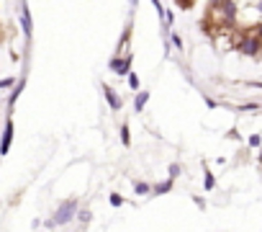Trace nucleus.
<instances>
[{
	"instance_id": "20e7f679",
	"label": "nucleus",
	"mask_w": 262,
	"mask_h": 232,
	"mask_svg": "<svg viewBox=\"0 0 262 232\" xmlns=\"http://www.w3.org/2000/svg\"><path fill=\"white\" fill-rule=\"evenodd\" d=\"M18 24H21V31H24L26 44H31V39H34V18H31L29 3H18Z\"/></svg>"
},
{
	"instance_id": "412c9836",
	"label": "nucleus",
	"mask_w": 262,
	"mask_h": 232,
	"mask_svg": "<svg viewBox=\"0 0 262 232\" xmlns=\"http://www.w3.org/2000/svg\"><path fill=\"white\" fill-rule=\"evenodd\" d=\"M239 108H242V111H247V113H249V111H259V103H254V101H249V103H242V106H239Z\"/></svg>"
},
{
	"instance_id": "393cba45",
	"label": "nucleus",
	"mask_w": 262,
	"mask_h": 232,
	"mask_svg": "<svg viewBox=\"0 0 262 232\" xmlns=\"http://www.w3.org/2000/svg\"><path fill=\"white\" fill-rule=\"evenodd\" d=\"M257 163L262 165V147H259V152H257Z\"/></svg>"
},
{
	"instance_id": "4468645a",
	"label": "nucleus",
	"mask_w": 262,
	"mask_h": 232,
	"mask_svg": "<svg viewBox=\"0 0 262 232\" xmlns=\"http://www.w3.org/2000/svg\"><path fill=\"white\" fill-rule=\"evenodd\" d=\"M167 42H170V44H172L178 52H183V49H185V44H183V36H180V34H175L172 29H170V36H167Z\"/></svg>"
},
{
	"instance_id": "6e6552de",
	"label": "nucleus",
	"mask_w": 262,
	"mask_h": 232,
	"mask_svg": "<svg viewBox=\"0 0 262 232\" xmlns=\"http://www.w3.org/2000/svg\"><path fill=\"white\" fill-rule=\"evenodd\" d=\"M24 88H26V75H18V83H16V88L8 93V111H13V106L18 103V98H21Z\"/></svg>"
},
{
	"instance_id": "f03ea898",
	"label": "nucleus",
	"mask_w": 262,
	"mask_h": 232,
	"mask_svg": "<svg viewBox=\"0 0 262 232\" xmlns=\"http://www.w3.org/2000/svg\"><path fill=\"white\" fill-rule=\"evenodd\" d=\"M236 52L244 57H257L262 52V36H257L254 31H244L239 44H236Z\"/></svg>"
},
{
	"instance_id": "ddd939ff",
	"label": "nucleus",
	"mask_w": 262,
	"mask_h": 232,
	"mask_svg": "<svg viewBox=\"0 0 262 232\" xmlns=\"http://www.w3.org/2000/svg\"><path fill=\"white\" fill-rule=\"evenodd\" d=\"M16 83H18V78H16V75H6V78H0V90H13V88H16Z\"/></svg>"
},
{
	"instance_id": "423d86ee",
	"label": "nucleus",
	"mask_w": 262,
	"mask_h": 232,
	"mask_svg": "<svg viewBox=\"0 0 262 232\" xmlns=\"http://www.w3.org/2000/svg\"><path fill=\"white\" fill-rule=\"evenodd\" d=\"M213 8H216V11H221V13H219V21H221V24H234V21H236V16H239V6H236V3H231V0L216 3Z\"/></svg>"
},
{
	"instance_id": "39448f33",
	"label": "nucleus",
	"mask_w": 262,
	"mask_h": 232,
	"mask_svg": "<svg viewBox=\"0 0 262 232\" xmlns=\"http://www.w3.org/2000/svg\"><path fill=\"white\" fill-rule=\"evenodd\" d=\"M13 137H16V124H13V116H6L3 132H0V158H6V155L11 152Z\"/></svg>"
},
{
	"instance_id": "f3484780",
	"label": "nucleus",
	"mask_w": 262,
	"mask_h": 232,
	"mask_svg": "<svg viewBox=\"0 0 262 232\" xmlns=\"http://www.w3.org/2000/svg\"><path fill=\"white\" fill-rule=\"evenodd\" d=\"M126 80H128V88L134 90V93H139V90H142V88H139L142 83H139V75H137V72H131V75H128Z\"/></svg>"
},
{
	"instance_id": "5701e85b",
	"label": "nucleus",
	"mask_w": 262,
	"mask_h": 232,
	"mask_svg": "<svg viewBox=\"0 0 262 232\" xmlns=\"http://www.w3.org/2000/svg\"><path fill=\"white\" fill-rule=\"evenodd\" d=\"M206 106H208V108H216V106H219V103H216V101H213V98H206Z\"/></svg>"
},
{
	"instance_id": "4be33fe9",
	"label": "nucleus",
	"mask_w": 262,
	"mask_h": 232,
	"mask_svg": "<svg viewBox=\"0 0 262 232\" xmlns=\"http://www.w3.org/2000/svg\"><path fill=\"white\" fill-rule=\"evenodd\" d=\"M190 199H193V204H195V206H198V209H201V211H203V209H206V199H203V196H198V194H193V196H190Z\"/></svg>"
},
{
	"instance_id": "7ed1b4c3",
	"label": "nucleus",
	"mask_w": 262,
	"mask_h": 232,
	"mask_svg": "<svg viewBox=\"0 0 262 232\" xmlns=\"http://www.w3.org/2000/svg\"><path fill=\"white\" fill-rule=\"evenodd\" d=\"M131 62H134V54H116L108 60V70L118 78H128L131 75Z\"/></svg>"
},
{
	"instance_id": "f257e3e1",
	"label": "nucleus",
	"mask_w": 262,
	"mask_h": 232,
	"mask_svg": "<svg viewBox=\"0 0 262 232\" xmlns=\"http://www.w3.org/2000/svg\"><path fill=\"white\" fill-rule=\"evenodd\" d=\"M77 211H80V199H77V196H70V199H64V201L54 209V214L44 222V227H47V229L64 227V224H70V222L77 217Z\"/></svg>"
},
{
	"instance_id": "f8f14e48",
	"label": "nucleus",
	"mask_w": 262,
	"mask_h": 232,
	"mask_svg": "<svg viewBox=\"0 0 262 232\" xmlns=\"http://www.w3.org/2000/svg\"><path fill=\"white\" fill-rule=\"evenodd\" d=\"M131 186H134V194H137V196H147V194H152V183H147V181H134Z\"/></svg>"
},
{
	"instance_id": "dca6fc26",
	"label": "nucleus",
	"mask_w": 262,
	"mask_h": 232,
	"mask_svg": "<svg viewBox=\"0 0 262 232\" xmlns=\"http://www.w3.org/2000/svg\"><path fill=\"white\" fill-rule=\"evenodd\" d=\"M80 224H90V219H93V211L88 209V206H80V211H77V217H75Z\"/></svg>"
},
{
	"instance_id": "b1692460",
	"label": "nucleus",
	"mask_w": 262,
	"mask_h": 232,
	"mask_svg": "<svg viewBox=\"0 0 262 232\" xmlns=\"http://www.w3.org/2000/svg\"><path fill=\"white\" fill-rule=\"evenodd\" d=\"M254 34H257V36H262V24H259V26L254 29Z\"/></svg>"
},
{
	"instance_id": "a878e982",
	"label": "nucleus",
	"mask_w": 262,
	"mask_h": 232,
	"mask_svg": "<svg viewBox=\"0 0 262 232\" xmlns=\"http://www.w3.org/2000/svg\"><path fill=\"white\" fill-rule=\"evenodd\" d=\"M257 13L262 16V0H259V3H257Z\"/></svg>"
},
{
	"instance_id": "9b49d317",
	"label": "nucleus",
	"mask_w": 262,
	"mask_h": 232,
	"mask_svg": "<svg viewBox=\"0 0 262 232\" xmlns=\"http://www.w3.org/2000/svg\"><path fill=\"white\" fill-rule=\"evenodd\" d=\"M203 188L206 191H213L216 188V176L208 170V165H203Z\"/></svg>"
},
{
	"instance_id": "1a4fd4ad",
	"label": "nucleus",
	"mask_w": 262,
	"mask_h": 232,
	"mask_svg": "<svg viewBox=\"0 0 262 232\" xmlns=\"http://www.w3.org/2000/svg\"><path fill=\"white\" fill-rule=\"evenodd\" d=\"M149 95H152L149 90H139V93L134 95V111H137V113H142V111L147 108V103H149Z\"/></svg>"
},
{
	"instance_id": "0eeeda50",
	"label": "nucleus",
	"mask_w": 262,
	"mask_h": 232,
	"mask_svg": "<svg viewBox=\"0 0 262 232\" xmlns=\"http://www.w3.org/2000/svg\"><path fill=\"white\" fill-rule=\"evenodd\" d=\"M103 95H105V103H108L111 111H121V108H123V98H121L108 83H103Z\"/></svg>"
},
{
	"instance_id": "aec40b11",
	"label": "nucleus",
	"mask_w": 262,
	"mask_h": 232,
	"mask_svg": "<svg viewBox=\"0 0 262 232\" xmlns=\"http://www.w3.org/2000/svg\"><path fill=\"white\" fill-rule=\"evenodd\" d=\"M167 173H170V181H175V178H178V176H180V173H183V165H180V163H172V165H170V170H167Z\"/></svg>"
},
{
	"instance_id": "9d476101",
	"label": "nucleus",
	"mask_w": 262,
	"mask_h": 232,
	"mask_svg": "<svg viewBox=\"0 0 262 232\" xmlns=\"http://www.w3.org/2000/svg\"><path fill=\"white\" fill-rule=\"evenodd\" d=\"M172 188H175V181L165 178L162 183H155V186H152V194H155V196H165V194H170Z\"/></svg>"
},
{
	"instance_id": "a211bd4d",
	"label": "nucleus",
	"mask_w": 262,
	"mask_h": 232,
	"mask_svg": "<svg viewBox=\"0 0 262 232\" xmlns=\"http://www.w3.org/2000/svg\"><path fill=\"white\" fill-rule=\"evenodd\" d=\"M247 145H249V147H254V150H259V147H262V134H257V132H254V134H249V137H247Z\"/></svg>"
},
{
	"instance_id": "6ab92c4d",
	"label": "nucleus",
	"mask_w": 262,
	"mask_h": 232,
	"mask_svg": "<svg viewBox=\"0 0 262 232\" xmlns=\"http://www.w3.org/2000/svg\"><path fill=\"white\" fill-rule=\"evenodd\" d=\"M108 201H111V206H116V209H118V206H123V204H126V199H123V196H121V194H118V191H113V194H111V196H108Z\"/></svg>"
},
{
	"instance_id": "2eb2a0df",
	"label": "nucleus",
	"mask_w": 262,
	"mask_h": 232,
	"mask_svg": "<svg viewBox=\"0 0 262 232\" xmlns=\"http://www.w3.org/2000/svg\"><path fill=\"white\" fill-rule=\"evenodd\" d=\"M118 134H121V145L123 147H131V129H128V124H121Z\"/></svg>"
}]
</instances>
